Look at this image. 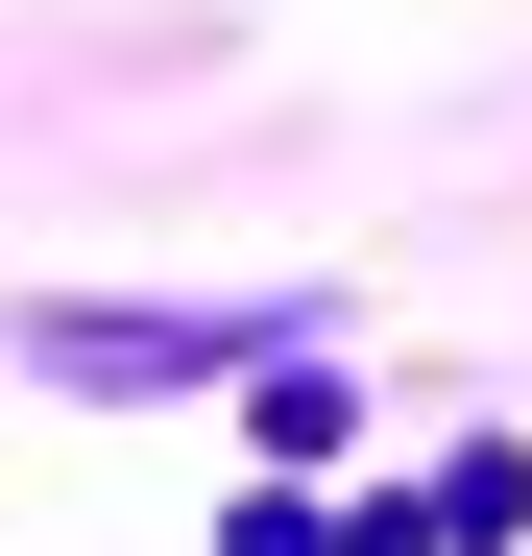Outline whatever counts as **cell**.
I'll return each instance as SVG.
<instances>
[{
    "label": "cell",
    "instance_id": "obj_1",
    "mask_svg": "<svg viewBox=\"0 0 532 556\" xmlns=\"http://www.w3.org/2000/svg\"><path fill=\"white\" fill-rule=\"evenodd\" d=\"M242 412H266V459H339V412H364V363H266Z\"/></svg>",
    "mask_w": 532,
    "mask_h": 556
},
{
    "label": "cell",
    "instance_id": "obj_2",
    "mask_svg": "<svg viewBox=\"0 0 532 556\" xmlns=\"http://www.w3.org/2000/svg\"><path fill=\"white\" fill-rule=\"evenodd\" d=\"M218 556H339V508H291V484H266V508H242Z\"/></svg>",
    "mask_w": 532,
    "mask_h": 556
},
{
    "label": "cell",
    "instance_id": "obj_3",
    "mask_svg": "<svg viewBox=\"0 0 532 556\" xmlns=\"http://www.w3.org/2000/svg\"><path fill=\"white\" fill-rule=\"evenodd\" d=\"M435 532H460V508H339V556H435Z\"/></svg>",
    "mask_w": 532,
    "mask_h": 556
}]
</instances>
